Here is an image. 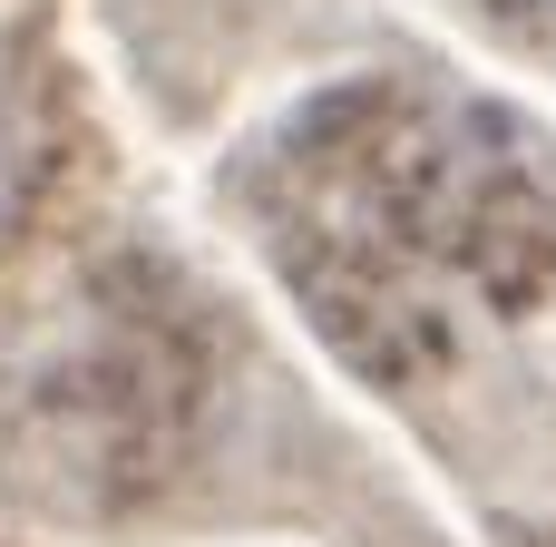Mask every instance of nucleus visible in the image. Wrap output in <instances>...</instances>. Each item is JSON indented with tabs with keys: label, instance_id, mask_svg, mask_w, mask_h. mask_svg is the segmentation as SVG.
I'll list each match as a JSON object with an SVG mask.
<instances>
[{
	"label": "nucleus",
	"instance_id": "1",
	"mask_svg": "<svg viewBox=\"0 0 556 547\" xmlns=\"http://www.w3.org/2000/svg\"><path fill=\"white\" fill-rule=\"evenodd\" d=\"M244 215L371 382L450 372L556 284V157L450 78H352L244 157Z\"/></svg>",
	"mask_w": 556,
	"mask_h": 547
},
{
	"label": "nucleus",
	"instance_id": "2",
	"mask_svg": "<svg viewBox=\"0 0 556 547\" xmlns=\"http://www.w3.org/2000/svg\"><path fill=\"white\" fill-rule=\"evenodd\" d=\"M489 20H508V29H556V0H479Z\"/></svg>",
	"mask_w": 556,
	"mask_h": 547
}]
</instances>
